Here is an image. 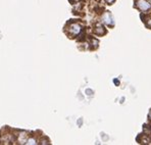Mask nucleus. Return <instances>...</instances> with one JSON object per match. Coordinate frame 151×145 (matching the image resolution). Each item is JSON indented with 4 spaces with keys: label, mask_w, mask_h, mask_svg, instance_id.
<instances>
[{
    "label": "nucleus",
    "mask_w": 151,
    "mask_h": 145,
    "mask_svg": "<svg viewBox=\"0 0 151 145\" xmlns=\"http://www.w3.org/2000/svg\"><path fill=\"white\" fill-rule=\"evenodd\" d=\"M136 7L141 12H146L151 8V3L147 2L146 0H136Z\"/></svg>",
    "instance_id": "nucleus-1"
},
{
    "label": "nucleus",
    "mask_w": 151,
    "mask_h": 145,
    "mask_svg": "<svg viewBox=\"0 0 151 145\" xmlns=\"http://www.w3.org/2000/svg\"><path fill=\"white\" fill-rule=\"evenodd\" d=\"M70 33H72V34L78 35L80 32H81V27H80V25H78V24H74V25H72V26H70Z\"/></svg>",
    "instance_id": "nucleus-2"
},
{
    "label": "nucleus",
    "mask_w": 151,
    "mask_h": 145,
    "mask_svg": "<svg viewBox=\"0 0 151 145\" xmlns=\"http://www.w3.org/2000/svg\"><path fill=\"white\" fill-rule=\"evenodd\" d=\"M103 21L105 22L107 25H112L113 24V21H112V17H111V14L109 12H106L105 14L103 15Z\"/></svg>",
    "instance_id": "nucleus-3"
},
{
    "label": "nucleus",
    "mask_w": 151,
    "mask_h": 145,
    "mask_svg": "<svg viewBox=\"0 0 151 145\" xmlns=\"http://www.w3.org/2000/svg\"><path fill=\"white\" fill-rule=\"evenodd\" d=\"M95 33L98 35H102L105 33V30H104V27L101 26V25H97V28L95 29Z\"/></svg>",
    "instance_id": "nucleus-4"
},
{
    "label": "nucleus",
    "mask_w": 151,
    "mask_h": 145,
    "mask_svg": "<svg viewBox=\"0 0 151 145\" xmlns=\"http://www.w3.org/2000/svg\"><path fill=\"white\" fill-rule=\"evenodd\" d=\"M145 23H146V26H147L148 28H150V29H151V19H149V21H148V22H145Z\"/></svg>",
    "instance_id": "nucleus-5"
},
{
    "label": "nucleus",
    "mask_w": 151,
    "mask_h": 145,
    "mask_svg": "<svg viewBox=\"0 0 151 145\" xmlns=\"http://www.w3.org/2000/svg\"><path fill=\"white\" fill-rule=\"evenodd\" d=\"M106 1H107L108 4H112V2L114 1V0H106Z\"/></svg>",
    "instance_id": "nucleus-6"
},
{
    "label": "nucleus",
    "mask_w": 151,
    "mask_h": 145,
    "mask_svg": "<svg viewBox=\"0 0 151 145\" xmlns=\"http://www.w3.org/2000/svg\"><path fill=\"white\" fill-rule=\"evenodd\" d=\"M114 83L116 84V86H119V82L117 81V80H114Z\"/></svg>",
    "instance_id": "nucleus-7"
},
{
    "label": "nucleus",
    "mask_w": 151,
    "mask_h": 145,
    "mask_svg": "<svg viewBox=\"0 0 151 145\" xmlns=\"http://www.w3.org/2000/svg\"><path fill=\"white\" fill-rule=\"evenodd\" d=\"M149 119L151 120V111H150V113H149Z\"/></svg>",
    "instance_id": "nucleus-8"
}]
</instances>
